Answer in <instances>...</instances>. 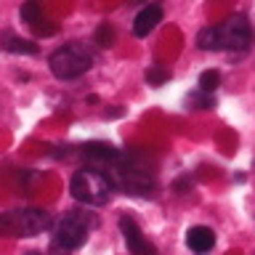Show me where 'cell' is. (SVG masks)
<instances>
[{
	"instance_id": "6da1fadb",
	"label": "cell",
	"mask_w": 255,
	"mask_h": 255,
	"mask_svg": "<svg viewBox=\"0 0 255 255\" xmlns=\"http://www.w3.org/2000/svg\"><path fill=\"white\" fill-rule=\"evenodd\" d=\"M250 40H253V29L242 13L229 16L226 21L197 32L199 51H245L250 45Z\"/></svg>"
},
{
	"instance_id": "7a4b0ae2",
	"label": "cell",
	"mask_w": 255,
	"mask_h": 255,
	"mask_svg": "<svg viewBox=\"0 0 255 255\" xmlns=\"http://www.w3.org/2000/svg\"><path fill=\"white\" fill-rule=\"evenodd\" d=\"M109 178L115 183V189L120 186L125 194H133V197H149L154 194L157 183H154V175L146 165H141L135 157L130 154H123L115 165L109 167Z\"/></svg>"
},
{
	"instance_id": "3957f363",
	"label": "cell",
	"mask_w": 255,
	"mask_h": 255,
	"mask_svg": "<svg viewBox=\"0 0 255 255\" xmlns=\"http://www.w3.org/2000/svg\"><path fill=\"white\" fill-rule=\"evenodd\" d=\"M69 191L77 202L83 205H107L112 199V191H115V183H112L109 173L99 170V167H83L72 175L69 181Z\"/></svg>"
},
{
	"instance_id": "277c9868",
	"label": "cell",
	"mask_w": 255,
	"mask_h": 255,
	"mask_svg": "<svg viewBox=\"0 0 255 255\" xmlns=\"http://www.w3.org/2000/svg\"><path fill=\"white\" fill-rule=\"evenodd\" d=\"M51 213L37 210V207H24V210H8L0 215V234L5 237H35L51 229Z\"/></svg>"
},
{
	"instance_id": "5b68a950",
	"label": "cell",
	"mask_w": 255,
	"mask_h": 255,
	"mask_svg": "<svg viewBox=\"0 0 255 255\" xmlns=\"http://www.w3.org/2000/svg\"><path fill=\"white\" fill-rule=\"evenodd\" d=\"M91 64H93V56L83 43H67L56 48L51 59H48V67H51L53 77L59 80H75L80 75H85L91 69Z\"/></svg>"
},
{
	"instance_id": "8992f818",
	"label": "cell",
	"mask_w": 255,
	"mask_h": 255,
	"mask_svg": "<svg viewBox=\"0 0 255 255\" xmlns=\"http://www.w3.org/2000/svg\"><path fill=\"white\" fill-rule=\"evenodd\" d=\"M93 226H96V221L88 213H80V210L64 213V218H59V223L53 229L56 245L64 247V250H77V247L85 245V239H88Z\"/></svg>"
},
{
	"instance_id": "52a82bcc",
	"label": "cell",
	"mask_w": 255,
	"mask_h": 255,
	"mask_svg": "<svg viewBox=\"0 0 255 255\" xmlns=\"http://www.w3.org/2000/svg\"><path fill=\"white\" fill-rule=\"evenodd\" d=\"M120 231H123V239H125L130 255H159L157 247L143 237V231L138 229V223H135L133 218L123 215V218H120Z\"/></svg>"
},
{
	"instance_id": "ba28073f",
	"label": "cell",
	"mask_w": 255,
	"mask_h": 255,
	"mask_svg": "<svg viewBox=\"0 0 255 255\" xmlns=\"http://www.w3.org/2000/svg\"><path fill=\"white\" fill-rule=\"evenodd\" d=\"M80 157L88 159L91 165H96L101 170V167H112L117 162L120 157H123V151L115 149L112 143H104V141H91L85 143V146H80Z\"/></svg>"
},
{
	"instance_id": "9c48e42d",
	"label": "cell",
	"mask_w": 255,
	"mask_h": 255,
	"mask_svg": "<svg viewBox=\"0 0 255 255\" xmlns=\"http://www.w3.org/2000/svg\"><path fill=\"white\" fill-rule=\"evenodd\" d=\"M213 245H215V231L213 229H207V226H191L186 231V247H189L191 253L205 255V253L213 250Z\"/></svg>"
},
{
	"instance_id": "30bf717a",
	"label": "cell",
	"mask_w": 255,
	"mask_h": 255,
	"mask_svg": "<svg viewBox=\"0 0 255 255\" xmlns=\"http://www.w3.org/2000/svg\"><path fill=\"white\" fill-rule=\"evenodd\" d=\"M159 21H162V8H159L157 3L141 8L138 16H135V21H133V35H135V37H146Z\"/></svg>"
},
{
	"instance_id": "8fae6325",
	"label": "cell",
	"mask_w": 255,
	"mask_h": 255,
	"mask_svg": "<svg viewBox=\"0 0 255 255\" xmlns=\"http://www.w3.org/2000/svg\"><path fill=\"white\" fill-rule=\"evenodd\" d=\"M0 45H3L5 51H11V53H27V56L37 53V43L24 40V37H13V35H5L3 40H0Z\"/></svg>"
},
{
	"instance_id": "7c38bea8",
	"label": "cell",
	"mask_w": 255,
	"mask_h": 255,
	"mask_svg": "<svg viewBox=\"0 0 255 255\" xmlns=\"http://www.w3.org/2000/svg\"><path fill=\"white\" fill-rule=\"evenodd\" d=\"M19 16H21V21L32 24V27H37V21H43V11H40L37 0H27V3L19 8Z\"/></svg>"
},
{
	"instance_id": "4fadbf2b",
	"label": "cell",
	"mask_w": 255,
	"mask_h": 255,
	"mask_svg": "<svg viewBox=\"0 0 255 255\" xmlns=\"http://www.w3.org/2000/svg\"><path fill=\"white\" fill-rule=\"evenodd\" d=\"M218 85H221V75L215 69H205L202 75H199V91H202V93H210L213 96V91Z\"/></svg>"
},
{
	"instance_id": "5bb4252c",
	"label": "cell",
	"mask_w": 255,
	"mask_h": 255,
	"mask_svg": "<svg viewBox=\"0 0 255 255\" xmlns=\"http://www.w3.org/2000/svg\"><path fill=\"white\" fill-rule=\"evenodd\" d=\"M165 80H170V69H165L162 64H151L146 69V83L149 85H162Z\"/></svg>"
},
{
	"instance_id": "9a60e30c",
	"label": "cell",
	"mask_w": 255,
	"mask_h": 255,
	"mask_svg": "<svg viewBox=\"0 0 255 255\" xmlns=\"http://www.w3.org/2000/svg\"><path fill=\"white\" fill-rule=\"evenodd\" d=\"M96 43H99L101 48L115 45V29H112L109 24H101V27L96 29Z\"/></svg>"
},
{
	"instance_id": "2e32d148",
	"label": "cell",
	"mask_w": 255,
	"mask_h": 255,
	"mask_svg": "<svg viewBox=\"0 0 255 255\" xmlns=\"http://www.w3.org/2000/svg\"><path fill=\"white\" fill-rule=\"evenodd\" d=\"M27 255H40V253H27Z\"/></svg>"
}]
</instances>
